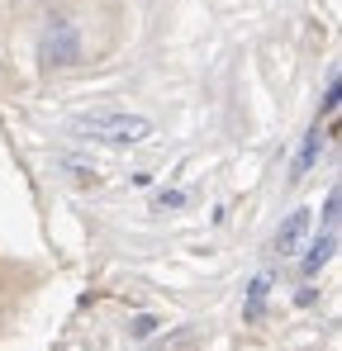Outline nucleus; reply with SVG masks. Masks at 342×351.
Wrapping results in <instances>:
<instances>
[{
	"mask_svg": "<svg viewBox=\"0 0 342 351\" xmlns=\"http://www.w3.org/2000/svg\"><path fill=\"white\" fill-rule=\"evenodd\" d=\"M319 152H323V133L314 128V133L304 138V147H299V157H295V180H299V176H304L309 167H314V162H319Z\"/></svg>",
	"mask_w": 342,
	"mask_h": 351,
	"instance_id": "5",
	"label": "nucleus"
},
{
	"mask_svg": "<svg viewBox=\"0 0 342 351\" xmlns=\"http://www.w3.org/2000/svg\"><path fill=\"white\" fill-rule=\"evenodd\" d=\"M157 204H162V209H176V204H185V195H181V190H171V195H162V199H157Z\"/></svg>",
	"mask_w": 342,
	"mask_h": 351,
	"instance_id": "9",
	"label": "nucleus"
},
{
	"mask_svg": "<svg viewBox=\"0 0 342 351\" xmlns=\"http://www.w3.org/2000/svg\"><path fill=\"white\" fill-rule=\"evenodd\" d=\"M76 138H95V143H114V147H133V143H148L152 138V119L143 114H86L71 123Z\"/></svg>",
	"mask_w": 342,
	"mask_h": 351,
	"instance_id": "1",
	"label": "nucleus"
},
{
	"mask_svg": "<svg viewBox=\"0 0 342 351\" xmlns=\"http://www.w3.org/2000/svg\"><path fill=\"white\" fill-rule=\"evenodd\" d=\"M76 58H81L76 24H67V19H53V24H48V34H43V62H48V66H71Z\"/></svg>",
	"mask_w": 342,
	"mask_h": 351,
	"instance_id": "2",
	"label": "nucleus"
},
{
	"mask_svg": "<svg viewBox=\"0 0 342 351\" xmlns=\"http://www.w3.org/2000/svg\"><path fill=\"white\" fill-rule=\"evenodd\" d=\"M338 209H342V199H338V190H333L328 204H323V228H328V233H338Z\"/></svg>",
	"mask_w": 342,
	"mask_h": 351,
	"instance_id": "8",
	"label": "nucleus"
},
{
	"mask_svg": "<svg viewBox=\"0 0 342 351\" xmlns=\"http://www.w3.org/2000/svg\"><path fill=\"white\" fill-rule=\"evenodd\" d=\"M314 233V219H309V209H295V214H285V223L276 228V252L281 256H299L304 252V242Z\"/></svg>",
	"mask_w": 342,
	"mask_h": 351,
	"instance_id": "3",
	"label": "nucleus"
},
{
	"mask_svg": "<svg viewBox=\"0 0 342 351\" xmlns=\"http://www.w3.org/2000/svg\"><path fill=\"white\" fill-rule=\"evenodd\" d=\"M333 252H338V233H328V228H323V237H314V242H309L304 271H309V276H314V271H323V266L333 261Z\"/></svg>",
	"mask_w": 342,
	"mask_h": 351,
	"instance_id": "4",
	"label": "nucleus"
},
{
	"mask_svg": "<svg viewBox=\"0 0 342 351\" xmlns=\"http://www.w3.org/2000/svg\"><path fill=\"white\" fill-rule=\"evenodd\" d=\"M266 290H271V276H257V280H252V294H247V318H257V313H262Z\"/></svg>",
	"mask_w": 342,
	"mask_h": 351,
	"instance_id": "6",
	"label": "nucleus"
},
{
	"mask_svg": "<svg viewBox=\"0 0 342 351\" xmlns=\"http://www.w3.org/2000/svg\"><path fill=\"white\" fill-rule=\"evenodd\" d=\"M152 332H157V318H148V313H138V318L128 323V337H133V342H143V337H152Z\"/></svg>",
	"mask_w": 342,
	"mask_h": 351,
	"instance_id": "7",
	"label": "nucleus"
}]
</instances>
